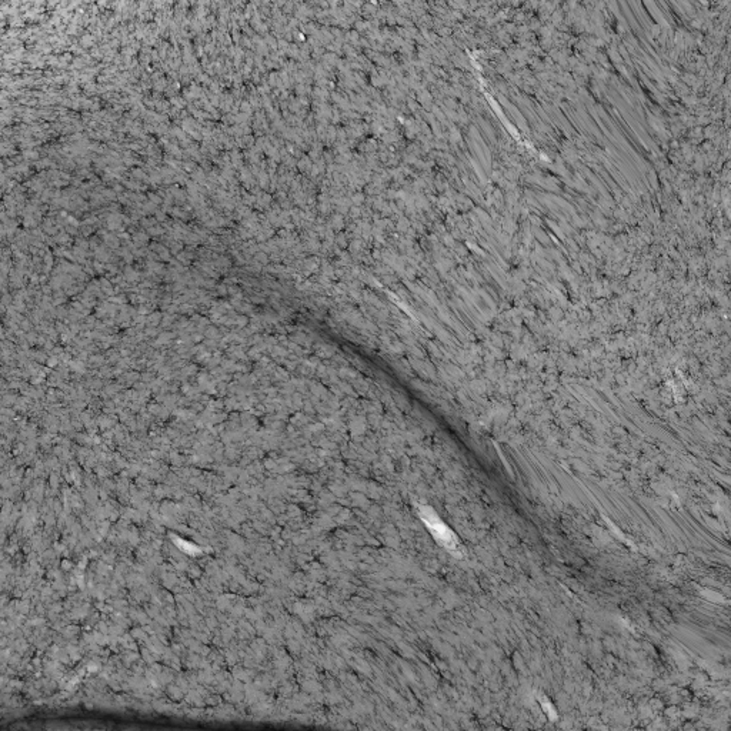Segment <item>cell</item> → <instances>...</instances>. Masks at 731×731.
Returning <instances> with one entry per match:
<instances>
[{
  "label": "cell",
  "mask_w": 731,
  "mask_h": 731,
  "mask_svg": "<svg viewBox=\"0 0 731 731\" xmlns=\"http://www.w3.org/2000/svg\"><path fill=\"white\" fill-rule=\"evenodd\" d=\"M429 512L430 513H427L426 510H422V519H425L427 527L430 529L433 536L439 540V543L446 546L449 550H455L457 546V540H456L455 534L442 523V520L436 516V513H433L432 510H429Z\"/></svg>",
  "instance_id": "6da1fadb"
}]
</instances>
